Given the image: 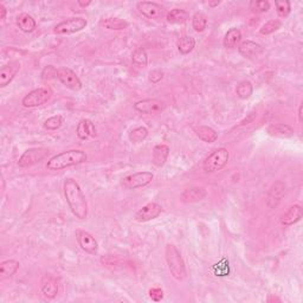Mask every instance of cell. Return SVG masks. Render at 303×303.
Instances as JSON below:
<instances>
[{
    "mask_svg": "<svg viewBox=\"0 0 303 303\" xmlns=\"http://www.w3.org/2000/svg\"><path fill=\"white\" fill-rule=\"evenodd\" d=\"M63 191L71 213L80 220L87 219L89 212L88 201L80 184L73 178H66L63 184Z\"/></svg>",
    "mask_w": 303,
    "mask_h": 303,
    "instance_id": "6da1fadb",
    "label": "cell"
},
{
    "mask_svg": "<svg viewBox=\"0 0 303 303\" xmlns=\"http://www.w3.org/2000/svg\"><path fill=\"white\" fill-rule=\"evenodd\" d=\"M87 160L88 155L84 151L70 149V151L58 153V154L51 156L46 162V168L49 171H62L87 162Z\"/></svg>",
    "mask_w": 303,
    "mask_h": 303,
    "instance_id": "7a4b0ae2",
    "label": "cell"
},
{
    "mask_svg": "<svg viewBox=\"0 0 303 303\" xmlns=\"http://www.w3.org/2000/svg\"><path fill=\"white\" fill-rule=\"evenodd\" d=\"M165 258H166L168 270H170L172 277L179 282L184 281L187 276L186 264L177 246L174 244H167L166 249H165Z\"/></svg>",
    "mask_w": 303,
    "mask_h": 303,
    "instance_id": "3957f363",
    "label": "cell"
},
{
    "mask_svg": "<svg viewBox=\"0 0 303 303\" xmlns=\"http://www.w3.org/2000/svg\"><path fill=\"white\" fill-rule=\"evenodd\" d=\"M230 159V153L226 148L220 147L213 151L210 155L205 159L203 164V170L205 173L211 174L222 171L226 166Z\"/></svg>",
    "mask_w": 303,
    "mask_h": 303,
    "instance_id": "277c9868",
    "label": "cell"
},
{
    "mask_svg": "<svg viewBox=\"0 0 303 303\" xmlns=\"http://www.w3.org/2000/svg\"><path fill=\"white\" fill-rule=\"evenodd\" d=\"M51 96L52 92L49 88H37L33 89L29 94H26L23 97V100H21V104L25 108H37L48 103L50 101Z\"/></svg>",
    "mask_w": 303,
    "mask_h": 303,
    "instance_id": "5b68a950",
    "label": "cell"
},
{
    "mask_svg": "<svg viewBox=\"0 0 303 303\" xmlns=\"http://www.w3.org/2000/svg\"><path fill=\"white\" fill-rule=\"evenodd\" d=\"M153 179H154V174L152 172H136V173L129 174L123 178L121 185L126 190H137L148 186L153 181Z\"/></svg>",
    "mask_w": 303,
    "mask_h": 303,
    "instance_id": "8992f818",
    "label": "cell"
},
{
    "mask_svg": "<svg viewBox=\"0 0 303 303\" xmlns=\"http://www.w3.org/2000/svg\"><path fill=\"white\" fill-rule=\"evenodd\" d=\"M88 21L82 17H71L62 20L55 26L54 32L56 35H74L87 28Z\"/></svg>",
    "mask_w": 303,
    "mask_h": 303,
    "instance_id": "52a82bcc",
    "label": "cell"
},
{
    "mask_svg": "<svg viewBox=\"0 0 303 303\" xmlns=\"http://www.w3.org/2000/svg\"><path fill=\"white\" fill-rule=\"evenodd\" d=\"M49 155V149L46 148H30L21 154L18 160V166L20 168H28L33 165L42 162Z\"/></svg>",
    "mask_w": 303,
    "mask_h": 303,
    "instance_id": "ba28073f",
    "label": "cell"
},
{
    "mask_svg": "<svg viewBox=\"0 0 303 303\" xmlns=\"http://www.w3.org/2000/svg\"><path fill=\"white\" fill-rule=\"evenodd\" d=\"M57 78L65 88H68L73 91H80L82 87H83L82 81L77 76V74L70 68H66V66H62V68L58 69Z\"/></svg>",
    "mask_w": 303,
    "mask_h": 303,
    "instance_id": "9c48e42d",
    "label": "cell"
},
{
    "mask_svg": "<svg viewBox=\"0 0 303 303\" xmlns=\"http://www.w3.org/2000/svg\"><path fill=\"white\" fill-rule=\"evenodd\" d=\"M76 241L80 245V248L83 250L84 252L89 253V255L96 256L99 253V243L95 239V237L88 231L85 230H77L76 231Z\"/></svg>",
    "mask_w": 303,
    "mask_h": 303,
    "instance_id": "30bf717a",
    "label": "cell"
},
{
    "mask_svg": "<svg viewBox=\"0 0 303 303\" xmlns=\"http://www.w3.org/2000/svg\"><path fill=\"white\" fill-rule=\"evenodd\" d=\"M286 191H287V185L284 184V181L282 180L275 181L274 184L271 185L267 196L268 208H270V210L277 208L279 206V204L282 203V199L284 198V194H286Z\"/></svg>",
    "mask_w": 303,
    "mask_h": 303,
    "instance_id": "8fae6325",
    "label": "cell"
},
{
    "mask_svg": "<svg viewBox=\"0 0 303 303\" xmlns=\"http://www.w3.org/2000/svg\"><path fill=\"white\" fill-rule=\"evenodd\" d=\"M162 213V206L158 203H147L144 205L139 211L135 213V217L134 219L136 220L137 223H147L151 222L153 219H156Z\"/></svg>",
    "mask_w": 303,
    "mask_h": 303,
    "instance_id": "7c38bea8",
    "label": "cell"
},
{
    "mask_svg": "<svg viewBox=\"0 0 303 303\" xmlns=\"http://www.w3.org/2000/svg\"><path fill=\"white\" fill-rule=\"evenodd\" d=\"M134 109L146 115L160 114L165 110V103L158 99H145L134 104Z\"/></svg>",
    "mask_w": 303,
    "mask_h": 303,
    "instance_id": "4fadbf2b",
    "label": "cell"
},
{
    "mask_svg": "<svg viewBox=\"0 0 303 303\" xmlns=\"http://www.w3.org/2000/svg\"><path fill=\"white\" fill-rule=\"evenodd\" d=\"M20 68L21 64L18 61H12L4 65L0 70V88H6L14 80Z\"/></svg>",
    "mask_w": 303,
    "mask_h": 303,
    "instance_id": "5bb4252c",
    "label": "cell"
},
{
    "mask_svg": "<svg viewBox=\"0 0 303 303\" xmlns=\"http://www.w3.org/2000/svg\"><path fill=\"white\" fill-rule=\"evenodd\" d=\"M136 9L142 16L148 19L160 18L164 12V7L155 2H140L136 4Z\"/></svg>",
    "mask_w": 303,
    "mask_h": 303,
    "instance_id": "9a60e30c",
    "label": "cell"
},
{
    "mask_svg": "<svg viewBox=\"0 0 303 303\" xmlns=\"http://www.w3.org/2000/svg\"><path fill=\"white\" fill-rule=\"evenodd\" d=\"M76 134L77 137L82 141H85L91 137L97 136L96 127L94 125V122L89 119H82L80 122L77 123L76 127Z\"/></svg>",
    "mask_w": 303,
    "mask_h": 303,
    "instance_id": "2e32d148",
    "label": "cell"
},
{
    "mask_svg": "<svg viewBox=\"0 0 303 303\" xmlns=\"http://www.w3.org/2000/svg\"><path fill=\"white\" fill-rule=\"evenodd\" d=\"M206 194L207 192L204 187L193 186V187H190V189H186L184 192L180 194V200L184 204L198 203V201H201L203 199H205Z\"/></svg>",
    "mask_w": 303,
    "mask_h": 303,
    "instance_id": "e0dca14e",
    "label": "cell"
},
{
    "mask_svg": "<svg viewBox=\"0 0 303 303\" xmlns=\"http://www.w3.org/2000/svg\"><path fill=\"white\" fill-rule=\"evenodd\" d=\"M58 282L55 277H52L51 275H45L42 279V284H40V293L43 294V296L49 300H54L55 297H57L58 295Z\"/></svg>",
    "mask_w": 303,
    "mask_h": 303,
    "instance_id": "ac0fdd59",
    "label": "cell"
},
{
    "mask_svg": "<svg viewBox=\"0 0 303 303\" xmlns=\"http://www.w3.org/2000/svg\"><path fill=\"white\" fill-rule=\"evenodd\" d=\"M267 133L272 137H278V139H289L294 136V128L286 123H271L268 126Z\"/></svg>",
    "mask_w": 303,
    "mask_h": 303,
    "instance_id": "d6986e66",
    "label": "cell"
},
{
    "mask_svg": "<svg viewBox=\"0 0 303 303\" xmlns=\"http://www.w3.org/2000/svg\"><path fill=\"white\" fill-rule=\"evenodd\" d=\"M238 51L243 57L252 59L258 57L263 52V48H262L261 44L252 42V40H244V42H241V44L238 45Z\"/></svg>",
    "mask_w": 303,
    "mask_h": 303,
    "instance_id": "ffe728a7",
    "label": "cell"
},
{
    "mask_svg": "<svg viewBox=\"0 0 303 303\" xmlns=\"http://www.w3.org/2000/svg\"><path fill=\"white\" fill-rule=\"evenodd\" d=\"M303 217L302 206L298 204H295L288 208L287 212L281 217V224L284 226H291L294 224L300 222Z\"/></svg>",
    "mask_w": 303,
    "mask_h": 303,
    "instance_id": "44dd1931",
    "label": "cell"
},
{
    "mask_svg": "<svg viewBox=\"0 0 303 303\" xmlns=\"http://www.w3.org/2000/svg\"><path fill=\"white\" fill-rule=\"evenodd\" d=\"M171 149L167 145L160 144L156 145L154 148H153V154H152V162L155 167H162L165 164H166L168 156H170Z\"/></svg>",
    "mask_w": 303,
    "mask_h": 303,
    "instance_id": "7402d4cb",
    "label": "cell"
},
{
    "mask_svg": "<svg viewBox=\"0 0 303 303\" xmlns=\"http://www.w3.org/2000/svg\"><path fill=\"white\" fill-rule=\"evenodd\" d=\"M100 26L103 29L111 30V31H122L128 29V21L118 17H107L100 20Z\"/></svg>",
    "mask_w": 303,
    "mask_h": 303,
    "instance_id": "603a6c76",
    "label": "cell"
},
{
    "mask_svg": "<svg viewBox=\"0 0 303 303\" xmlns=\"http://www.w3.org/2000/svg\"><path fill=\"white\" fill-rule=\"evenodd\" d=\"M16 24L18 26V29H19L21 32L25 33H31L37 29L36 19L29 13H20L19 16L17 17Z\"/></svg>",
    "mask_w": 303,
    "mask_h": 303,
    "instance_id": "cb8c5ba5",
    "label": "cell"
},
{
    "mask_svg": "<svg viewBox=\"0 0 303 303\" xmlns=\"http://www.w3.org/2000/svg\"><path fill=\"white\" fill-rule=\"evenodd\" d=\"M194 133L203 142L213 144L218 140V133L208 126H197L194 127Z\"/></svg>",
    "mask_w": 303,
    "mask_h": 303,
    "instance_id": "d4e9b609",
    "label": "cell"
},
{
    "mask_svg": "<svg viewBox=\"0 0 303 303\" xmlns=\"http://www.w3.org/2000/svg\"><path fill=\"white\" fill-rule=\"evenodd\" d=\"M242 42V32L241 30L232 28L225 33L223 40V45L226 49L237 48Z\"/></svg>",
    "mask_w": 303,
    "mask_h": 303,
    "instance_id": "484cf974",
    "label": "cell"
},
{
    "mask_svg": "<svg viewBox=\"0 0 303 303\" xmlns=\"http://www.w3.org/2000/svg\"><path fill=\"white\" fill-rule=\"evenodd\" d=\"M19 262L16 260H6L2 262V264H0V276H2V279L10 278L16 275L18 269H19Z\"/></svg>",
    "mask_w": 303,
    "mask_h": 303,
    "instance_id": "4316f807",
    "label": "cell"
},
{
    "mask_svg": "<svg viewBox=\"0 0 303 303\" xmlns=\"http://www.w3.org/2000/svg\"><path fill=\"white\" fill-rule=\"evenodd\" d=\"M190 19V14L184 9H173L167 13L166 20L170 24H184Z\"/></svg>",
    "mask_w": 303,
    "mask_h": 303,
    "instance_id": "83f0119b",
    "label": "cell"
},
{
    "mask_svg": "<svg viewBox=\"0 0 303 303\" xmlns=\"http://www.w3.org/2000/svg\"><path fill=\"white\" fill-rule=\"evenodd\" d=\"M132 62L137 69H146L148 65V55L144 48H136L132 55Z\"/></svg>",
    "mask_w": 303,
    "mask_h": 303,
    "instance_id": "f1b7e54d",
    "label": "cell"
},
{
    "mask_svg": "<svg viewBox=\"0 0 303 303\" xmlns=\"http://www.w3.org/2000/svg\"><path fill=\"white\" fill-rule=\"evenodd\" d=\"M177 48L181 55H189L196 48V39L192 36H182L178 40Z\"/></svg>",
    "mask_w": 303,
    "mask_h": 303,
    "instance_id": "f546056e",
    "label": "cell"
},
{
    "mask_svg": "<svg viewBox=\"0 0 303 303\" xmlns=\"http://www.w3.org/2000/svg\"><path fill=\"white\" fill-rule=\"evenodd\" d=\"M148 134L149 132L146 127L139 126L130 130L128 134V139L130 142H133V144H141V142H144L147 139Z\"/></svg>",
    "mask_w": 303,
    "mask_h": 303,
    "instance_id": "4dcf8cb0",
    "label": "cell"
},
{
    "mask_svg": "<svg viewBox=\"0 0 303 303\" xmlns=\"http://www.w3.org/2000/svg\"><path fill=\"white\" fill-rule=\"evenodd\" d=\"M253 92V85L250 81L244 80L239 82L236 87V94L241 100H248Z\"/></svg>",
    "mask_w": 303,
    "mask_h": 303,
    "instance_id": "1f68e13d",
    "label": "cell"
},
{
    "mask_svg": "<svg viewBox=\"0 0 303 303\" xmlns=\"http://www.w3.org/2000/svg\"><path fill=\"white\" fill-rule=\"evenodd\" d=\"M192 28L196 32L201 33L207 28V17L203 12H196L192 17Z\"/></svg>",
    "mask_w": 303,
    "mask_h": 303,
    "instance_id": "d6a6232c",
    "label": "cell"
},
{
    "mask_svg": "<svg viewBox=\"0 0 303 303\" xmlns=\"http://www.w3.org/2000/svg\"><path fill=\"white\" fill-rule=\"evenodd\" d=\"M281 28H282V21L278 19H271L261 26L260 33L262 36H269L275 33L276 31H278Z\"/></svg>",
    "mask_w": 303,
    "mask_h": 303,
    "instance_id": "836d02e7",
    "label": "cell"
},
{
    "mask_svg": "<svg viewBox=\"0 0 303 303\" xmlns=\"http://www.w3.org/2000/svg\"><path fill=\"white\" fill-rule=\"evenodd\" d=\"M270 7L271 5L268 0H252V2L249 3V9L251 10L252 13L256 14L268 12Z\"/></svg>",
    "mask_w": 303,
    "mask_h": 303,
    "instance_id": "e575fe53",
    "label": "cell"
},
{
    "mask_svg": "<svg viewBox=\"0 0 303 303\" xmlns=\"http://www.w3.org/2000/svg\"><path fill=\"white\" fill-rule=\"evenodd\" d=\"M63 123H64V119L62 115H54L44 121L43 127L46 130H57L63 126Z\"/></svg>",
    "mask_w": 303,
    "mask_h": 303,
    "instance_id": "d590c367",
    "label": "cell"
},
{
    "mask_svg": "<svg viewBox=\"0 0 303 303\" xmlns=\"http://www.w3.org/2000/svg\"><path fill=\"white\" fill-rule=\"evenodd\" d=\"M275 7L279 18H287L291 12V3L288 0H276Z\"/></svg>",
    "mask_w": 303,
    "mask_h": 303,
    "instance_id": "8d00e7d4",
    "label": "cell"
},
{
    "mask_svg": "<svg viewBox=\"0 0 303 303\" xmlns=\"http://www.w3.org/2000/svg\"><path fill=\"white\" fill-rule=\"evenodd\" d=\"M212 270L215 272L216 276H227L230 272L229 261H226L225 258H223V260L219 261L218 263L213 264Z\"/></svg>",
    "mask_w": 303,
    "mask_h": 303,
    "instance_id": "74e56055",
    "label": "cell"
},
{
    "mask_svg": "<svg viewBox=\"0 0 303 303\" xmlns=\"http://www.w3.org/2000/svg\"><path fill=\"white\" fill-rule=\"evenodd\" d=\"M164 76H165V74L161 69H153L152 71H149L148 80L153 84H158L159 82L162 81Z\"/></svg>",
    "mask_w": 303,
    "mask_h": 303,
    "instance_id": "f35d334b",
    "label": "cell"
},
{
    "mask_svg": "<svg viewBox=\"0 0 303 303\" xmlns=\"http://www.w3.org/2000/svg\"><path fill=\"white\" fill-rule=\"evenodd\" d=\"M148 296L152 301L160 302L164 300V290L161 289V288H158V287L151 288V289H149V291H148Z\"/></svg>",
    "mask_w": 303,
    "mask_h": 303,
    "instance_id": "ab89813d",
    "label": "cell"
},
{
    "mask_svg": "<svg viewBox=\"0 0 303 303\" xmlns=\"http://www.w3.org/2000/svg\"><path fill=\"white\" fill-rule=\"evenodd\" d=\"M57 71H58V69H56L55 66L48 65L46 68L43 70L42 78L44 81H50V80H52V78H57Z\"/></svg>",
    "mask_w": 303,
    "mask_h": 303,
    "instance_id": "60d3db41",
    "label": "cell"
},
{
    "mask_svg": "<svg viewBox=\"0 0 303 303\" xmlns=\"http://www.w3.org/2000/svg\"><path fill=\"white\" fill-rule=\"evenodd\" d=\"M6 14H7V9L3 5V4H0V19L2 20L5 19Z\"/></svg>",
    "mask_w": 303,
    "mask_h": 303,
    "instance_id": "b9f144b4",
    "label": "cell"
},
{
    "mask_svg": "<svg viewBox=\"0 0 303 303\" xmlns=\"http://www.w3.org/2000/svg\"><path fill=\"white\" fill-rule=\"evenodd\" d=\"M77 5L82 7V9H85V7H88L89 5H91V2H81V0H78L77 2Z\"/></svg>",
    "mask_w": 303,
    "mask_h": 303,
    "instance_id": "7bdbcfd3",
    "label": "cell"
},
{
    "mask_svg": "<svg viewBox=\"0 0 303 303\" xmlns=\"http://www.w3.org/2000/svg\"><path fill=\"white\" fill-rule=\"evenodd\" d=\"M302 109H303V104L301 103L300 107H298V122H302L303 121V114H302Z\"/></svg>",
    "mask_w": 303,
    "mask_h": 303,
    "instance_id": "ee69618b",
    "label": "cell"
},
{
    "mask_svg": "<svg viewBox=\"0 0 303 303\" xmlns=\"http://www.w3.org/2000/svg\"><path fill=\"white\" fill-rule=\"evenodd\" d=\"M219 4H220V2H218V0H217V2H208V6L212 7V9H213V7L218 6Z\"/></svg>",
    "mask_w": 303,
    "mask_h": 303,
    "instance_id": "f6af8a7d",
    "label": "cell"
}]
</instances>
